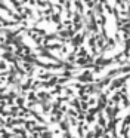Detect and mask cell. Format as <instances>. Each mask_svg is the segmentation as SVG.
Returning <instances> with one entry per match:
<instances>
[{"label": "cell", "instance_id": "9", "mask_svg": "<svg viewBox=\"0 0 130 138\" xmlns=\"http://www.w3.org/2000/svg\"><path fill=\"white\" fill-rule=\"evenodd\" d=\"M50 21H52V22H55V24H61V22H62V18H61V13H59V12H55V13H53V15H52V17H50Z\"/></svg>", "mask_w": 130, "mask_h": 138}, {"label": "cell", "instance_id": "7", "mask_svg": "<svg viewBox=\"0 0 130 138\" xmlns=\"http://www.w3.org/2000/svg\"><path fill=\"white\" fill-rule=\"evenodd\" d=\"M25 104H27V98H25V96H22V95H19L15 100V105H16V107H19V109L25 107Z\"/></svg>", "mask_w": 130, "mask_h": 138}, {"label": "cell", "instance_id": "3", "mask_svg": "<svg viewBox=\"0 0 130 138\" xmlns=\"http://www.w3.org/2000/svg\"><path fill=\"white\" fill-rule=\"evenodd\" d=\"M37 123L36 120H25V123H24V129L27 131V132H31V134H34L36 132V128H37Z\"/></svg>", "mask_w": 130, "mask_h": 138}, {"label": "cell", "instance_id": "14", "mask_svg": "<svg viewBox=\"0 0 130 138\" xmlns=\"http://www.w3.org/2000/svg\"><path fill=\"white\" fill-rule=\"evenodd\" d=\"M71 4H73V2H71V0H67V2H65V4H64L65 12H67V11H71Z\"/></svg>", "mask_w": 130, "mask_h": 138}, {"label": "cell", "instance_id": "10", "mask_svg": "<svg viewBox=\"0 0 130 138\" xmlns=\"http://www.w3.org/2000/svg\"><path fill=\"white\" fill-rule=\"evenodd\" d=\"M62 92H64V86H61V85H56V86L52 89V92H50V94H52V96H53V95H61Z\"/></svg>", "mask_w": 130, "mask_h": 138}, {"label": "cell", "instance_id": "13", "mask_svg": "<svg viewBox=\"0 0 130 138\" xmlns=\"http://www.w3.org/2000/svg\"><path fill=\"white\" fill-rule=\"evenodd\" d=\"M64 92L67 94V96H68V95H73V94H74V91L71 89V86H64Z\"/></svg>", "mask_w": 130, "mask_h": 138}, {"label": "cell", "instance_id": "6", "mask_svg": "<svg viewBox=\"0 0 130 138\" xmlns=\"http://www.w3.org/2000/svg\"><path fill=\"white\" fill-rule=\"evenodd\" d=\"M19 107H16V105H12L10 109H9V114H10V117L12 119H18L19 117Z\"/></svg>", "mask_w": 130, "mask_h": 138}, {"label": "cell", "instance_id": "2", "mask_svg": "<svg viewBox=\"0 0 130 138\" xmlns=\"http://www.w3.org/2000/svg\"><path fill=\"white\" fill-rule=\"evenodd\" d=\"M58 82H59V76H56V74H53L50 79L47 80V82H43V88H55L58 85Z\"/></svg>", "mask_w": 130, "mask_h": 138}, {"label": "cell", "instance_id": "1", "mask_svg": "<svg viewBox=\"0 0 130 138\" xmlns=\"http://www.w3.org/2000/svg\"><path fill=\"white\" fill-rule=\"evenodd\" d=\"M77 80H78V83H83V85L93 83V71H90V70L81 71L80 74L77 76Z\"/></svg>", "mask_w": 130, "mask_h": 138}, {"label": "cell", "instance_id": "5", "mask_svg": "<svg viewBox=\"0 0 130 138\" xmlns=\"http://www.w3.org/2000/svg\"><path fill=\"white\" fill-rule=\"evenodd\" d=\"M58 125H59V131H62V132H69V128H71V126H69L68 120H67V117H65V119H62Z\"/></svg>", "mask_w": 130, "mask_h": 138}, {"label": "cell", "instance_id": "15", "mask_svg": "<svg viewBox=\"0 0 130 138\" xmlns=\"http://www.w3.org/2000/svg\"><path fill=\"white\" fill-rule=\"evenodd\" d=\"M62 77H65V79H71V77H73V73H71V71H65L64 70V73H62Z\"/></svg>", "mask_w": 130, "mask_h": 138}, {"label": "cell", "instance_id": "16", "mask_svg": "<svg viewBox=\"0 0 130 138\" xmlns=\"http://www.w3.org/2000/svg\"><path fill=\"white\" fill-rule=\"evenodd\" d=\"M4 125H6V122H4V120H3V117L0 116V128H3V126H4Z\"/></svg>", "mask_w": 130, "mask_h": 138}, {"label": "cell", "instance_id": "8", "mask_svg": "<svg viewBox=\"0 0 130 138\" xmlns=\"http://www.w3.org/2000/svg\"><path fill=\"white\" fill-rule=\"evenodd\" d=\"M74 6H75V12H78V13H81V15H83V12H84L83 2H81V0H77V2H74Z\"/></svg>", "mask_w": 130, "mask_h": 138}, {"label": "cell", "instance_id": "11", "mask_svg": "<svg viewBox=\"0 0 130 138\" xmlns=\"http://www.w3.org/2000/svg\"><path fill=\"white\" fill-rule=\"evenodd\" d=\"M6 70H8V63H6V61H3V59H0V71L6 73Z\"/></svg>", "mask_w": 130, "mask_h": 138}, {"label": "cell", "instance_id": "17", "mask_svg": "<svg viewBox=\"0 0 130 138\" xmlns=\"http://www.w3.org/2000/svg\"><path fill=\"white\" fill-rule=\"evenodd\" d=\"M0 2H2V0H0Z\"/></svg>", "mask_w": 130, "mask_h": 138}, {"label": "cell", "instance_id": "12", "mask_svg": "<svg viewBox=\"0 0 130 138\" xmlns=\"http://www.w3.org/2000/svg\"><path fill=\"white\" fill-rule=\"evenodd\" d=\"M86 123H93L95 122V116L93 114H89V113H86Z\"/></svg>", "mask_w": 130, "mask_h": 138}, {"label": "cell", "instance_id": "4", "mask_svg": "<svg viewBox=\"0 0 130 138\" xmlns=\"http://www.w3.org/2000/svg\"><path fill=\"white\" fill-rule=\"evenodd\" d=\"M75 50V55H77V58H87L89 57V54H87V50H86L84 46H80V48H77Z\"/></svg>", "mask_w": 130, "mask_h": 138}]
</instances>
